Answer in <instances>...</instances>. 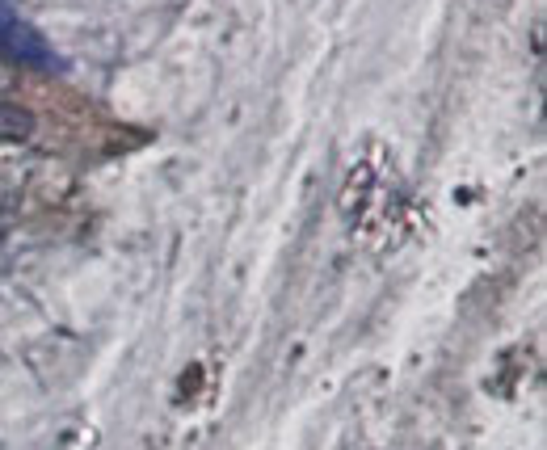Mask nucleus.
Returning a JSON list of instances; mask_svg holds the SVG:
<instances>
[{"instance_id":"obj_3","label":"nucleus","mask_w":547,"mask_h":450,"mask_svg":"<svg viewBox=\"0 0 547 450\" xmlns=\"http://www.w3.org/2000/svg\"><path fill=\"white\" fill-rule=\"evenodd\" d=\"M13 80H17V76H13V68L5 64V59H0V93H9V89H13Z\"/></svg>"},{"instance_id":"obj_2","label":"nucleus","mask_w":547,"mask_h":450,"mask_svg":"<svg viewBox=\"0 0 547 450\" xmlns=\"http://www.w3.org/2000/svg\"><path fill=\"white\" fill-rule=\"evenodd\" d=\"M34 135V114L13 106V101H0V143H22Z\"/></svg>"},{"instance_id":"obj_1","label":"nucleus","mask_w":547,"mask_h":450,"mask_svg":"<svg viewBox=\"0 0 547 450\" xmlns=\"http://www.w3.org/2000/svg\"><path fill=\"white\" fill-rule=\"evenodd\" d=\"M0 51L13 55L17 64H30V68H55L59 64V55L51 51L47 38L30 22H22L9 5H0Z\"/></svg>"}]
</instances>
